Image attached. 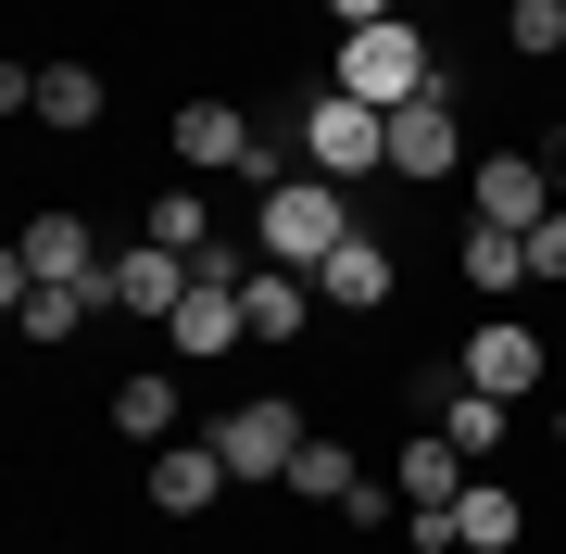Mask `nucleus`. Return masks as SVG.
I'll return each mask as SVG.
<instances>
[{
  "mask_svg": "<svg viewBox=\"0 0 566 554\" xmlns=\"http://www.w3.org/2000/svg\"><path fill=\"white\" fill-rule=\"evenodd\" d=\"M340 240H353V189H340V177H277V189L252 202V252H264V265H303V278H315Z\"/></svg>",
  "mask_w": 566,
  "mask_h": 554,
  "instance_id": "f257e3e1",
  "label": "nucleus"
},
{
  "mask_svg": "<svg viewBox=\"0 0 566 554\" xmlns=\"http://www.w3.org/2000/svg\"><path fill=\"white\" fill-rule=\"evenodd\" d=\"M327 88H353V102L403 114V102H428V88H441V63H428V39L390 13V25H340V51H327Z\"/></svg>",
  "mask_w": 566,
  "mask_h": 554,
  "instance_id": "f03ea898",
  "label": "nucleus"
},
{
  "mask_svg": "<svg viewBox=\"0 0 566 554\" xmlns=\"http://www.w3.org/2000/svg\"><path fill=\"white\" fill-rule=\"evenodd\" d=\"M303 177H390V114L353 102V88H315L303 102Z\"/></svg>",
  "mask_w": 566,
  "mask_h": 554,
  "instance_id": "7ed1b4c3",
  "label": "nucleus"
},
{
  "mask_svg": "<svg viewBox=\"0 0 566 554\" xmlns=\"http://www.w3.org/2000/svg\"><path fill=\"white\" fill-rule=\"evenodd\" d=\"M303 404H290V390H252V404H227L214 416V453H227V479H290L303 467Z\"/></svg>",
  "mask_w": 566,
  "mask_h": 554,
  "instance_id": "20e7f679",
  "label": "nucleus"
},
{
  "mask_svg": "<svg viewBox=\"0 0 566 554\" xmlns=\"http://www.w3.org/2000/svg\"><path fill=\"white\" fill-rule=\"evenodd\" d=\"M189 278H202L189 252H164V240H126V252H102V278H88V315H151V328H164V315L189 303Z\"/></svg>",
  "mask_w": 566,
  "mask_h": 554,
  "instance_id": "39448f33",
  "label": "nucleus"
},
{
  "mask_svg": "<svg viewBox=\"0 0 566 554\" xmlns=\"http://www.w3.org/2000/svg\"><path fill=\"white\" fill-rule=\"evenodd\" d=\"M240 341H252L240 278H189V303L164 315V353H177V366H214V353H240Z\"/></svg>",
  "mask_w": 566,
  "mask_h": 554,
  "instance_id": "423d86ee",
  "label": "nucleus"
},
{
  "mask_svg": "<svg viewBox=\"0 0 566 554\" xmlns=\"http://www.w3.org/2000/svg\"><path fill=\"white\" fill-rule=\"evenodd\" d=\"M465 215H479V227H516V240H528V227L554 215V177L528 165V151H491V165H465Z\"/></svg>",
  "mask_w": 566,
  "mask_h": 554,
  "instance_id": "0eeeda50",
  "label": "nucleus"
},
{
  "mask_svg": "<svg viewBox=\"0 0 566 554\" xmlns=\"http://www.w3.org/2000/svg\"><path fill=\"white\" fill-rule=\"evenodd\" d=\"M151 516H214V492H227V453H214V429L202 441H151Z\"/></svg>",
  "mask_w": 566,
  "mask_h": 554,
  "instance_id": "6e6552de",
  "label": "nucleus"
},
{
  "mask_svg": "<svg viewBox=\"0 0 566 554\" xmlns=\"http://www.w3.org/2000/svg\"><path fill=\"white\" fill-rule=\"evenodd\" d=\"M0 278H63V290H88V278H102L88 215H25V240H13V265H0Z\"/></svg>",
  "mask_w": 566,
  "mask_h": 554,
  "instance_id": "1a4fd4ad",
  "label": "nucleus"
},
{
  "mask_svg": "<svg viewBox=\"0 0 566 554\" xmlns=\"http://www.w3.org/2000/svg\"><path fill=\"white\" fill-rule=\"evenodd\" d=\"M390 177H465V126H453V102H441V88L390 114Z\"/></svg>",
  "mask_w": 566,
  "mask_h": 554,
  "instance_id": "9d476101",
  "label": "nucleus"
},
{
  "mask_svg": "<svg viewBox=\"0 0 566 554\" xmlns=\"http://www.w3.org/2000/svg\"><path fill=\"white\" fill-rule=\"evenodd\" d=\"M390 290H403V265H390V240H365V227L315 265V303H327V315H378Z\"/></svg>",
  "mask_w": 566,
  "mask_h": 554,
  "instance_id": "9b49d317",
  "label": "nucleus"
},
{
  "mask_svg": "<svg viewBox=\"0 0 566 554\" xmlns=\"http://www.w3.org/2000/svg\"><path fill=\"white\" fill-rule=\"evenodd\" d=\"M453 378H479V390H504V404H528V378H542V328H528V315H491V328L453 353Z\"/></svg>",
  "mask_w": 566,
  "mask_h": 554,
  "instance_id": "f8f14e48",
  "label": "nucleus"
},
{
  "mask_svg": "<svg viewBox=\"0 0 566 554\" xmlns=\"http://www.w3.org/2000/svg\"><path fill=\"white\" fill-rule=\"evenodd\" d=\"M240 315H252L264 353L303 341V328H315V278H303V265H252V278H240Z\"/></svg>",
  "mask_w": 566,
  "mask_h": 554,
  "instance_id": "ddd939ff",
  "label": "nucleus"
},
{
  "mask_svg": "<svg viewBox=\"0 0 566 554\" xmlns=\"http://www.w3.org/2000/svg\"><path fill=\"white\" fill-rule=\"evenodd\" d=\"M390 479H403V516H453V504H465V479H479V467H465V453H453L441 429H416V441H403V467H390Z\"/></svg>",
  "mask_w": 566,
  "mask_h": 554,
  "instance_id": "4468645a",
  "label": "nucleus"
},
{
  "mask_svg": "<svg viewBox=\"0 0 566 554\" xmlns=\"http://www.w3.org/2000/svg\"><path fill=\"white\" fill-rule=\"evenodd\" d=\"M428 429H441V441L465 453V467H491V453H504V429H516V404H504V390H479V378H453Z\"/></svg>",
  "mask_w": 566,
  "mask_h": 554,
  "instance_id": "2eb2a0df",
  "label": "nucleus"
},
{
  "mask_svg": "<svg viewBox=\"0 0 566 554\" xmlns=\"http://www.w3.org/2000/svg\"><path fill=\"white\" fill-rule=\"evenodd\" d=\"M453 265H465V290H479V303H516V290H542V278H528V240H516V227H479V215H465Z\"/></svg>",
  "mask_w": 566,
  "mask_h": 554,
  "instance_id": "dca6fc26",
  "label": "nucleus"
},
{
  "mask_svg": "<svg viewBox=\"0 0 566 554\" xmlns=\"http://www.w3.org/2000/svg\"><path fill=\"white\" fill-rule=\"evenodd\" d=\"M164 139H177V165H252V114L240 102H177V126H164Z\"/></svg>",
  "mask_w": 566,
  "mask_h": 554,
  "instance_id": "f3484780",
  "label": "nucleus"
},
{
  "mask_svg": "<svg viewBox=\"0 0 566 554\" xmlns=\"http://www.w3.org/2000/svg\"><path fill=\"white\" fill-rule=\"evenodd\" d=\"M528 542V504L504 492V479H465V504H453V554H516Z\"/></svg>",
  "mask_w": 566,
  "mask_h": 554,
  "instance_id": "a211bd4d",
  "label": "nucleus"
},
{
  "mask_svg": "<svg viewBox=\"0 0 566 554\" xmlns=\"http://www.w3.org/2000/svg\"><path fill=\"white\" fill-rule=\"evenodd\" d=\"M0 303H13L25 341H76L88 328V290H63V278H0Z\"/></svg>",
  "mask_w": 566,
  "mask_h": 554,
  "instance_id": "6ab92c4d",
  "label": "nucleus"
},
{
  "mask_svg": "<svg viewBox=\"0 0 566 554\" xmlns=\"http://www.w3.org/2000/svg\"><path fill=\"white\" fill-rule=\"evenodd\" d=\"M114 429L126 441H177V366H126L114 378Z\"/></svg>",
  "mask_w": 566,
  "mask_h": 554,
  "instance_id": "aec40b11",
  "label": "nucleus"
},
{
  "mask_svg": "<svg viewBox=\"0 0 566 554\" xmlns=\"http://www.w3.org/2000/svg\"><path fill=\"white\" fill-rule=\"evenodd\" d=\"M102 102H114V88L88 76V63H39V126H63V139H88V126H102Z\"/></svg>",
  "mask_w": 566,
  "mask_h": 554,
  "instance_id": "412c9836",
  "label": "nucleus"
},
{
  "mask_svg": "<svg viewBox=\"0 0 566 554\" xmlns=\"http://www.w3.org/2000/svg\"><path fill=\"white\" fill-rule=\"evenodd\" d=\"M139 240H164V252H189V265H202L214 252V215H202V189H151V227Z\"/></svg>",
  "mask_w": 566,
  "mask_h": 554,
  "instance_id": "4be33fe9",
  "label": "nucleus"
},
{
  "mask_svg": "<svg viewBox=\"0 0 566 554\" xmlns=\"http://www.w3.org/2000/svg\"><path fill=\"white\" fill-rule=\"evenodd\" d=\"M504 51L516 63H566V0H504Z\"/></svg>",
  "mask_w": 566,
  "mask_h": 554,
  "instance_id": "5701e85b",
  "label": "nucleus"
},
{
  "mask_svg": "<svg viewBox=\"0 0 566 554\" xmlns=\"http://www.w3.org/2000/svg\"><path fill=\"white\" fill-rule=\"evenodd\" d=\"M353 479H365V467H353L340 441H303V467H290V492H315V504H340Z\"/></svg>",
  "mask_w": 566,
  "mask_h": 554,
  "instance_id": "b1692460",
  "label": "nucleus"
},
{
  "mask_svg": "<svg viewBox=\"0 0 566 554\" xmlns=\"http://www.w3.org/2000/svg\"><path fill=\"white\" fill-rule=\"evenodd\" d=\"M528 278H566V202H554L542 227H528Z\"/></svg>",
  "mask_w": 566,
  "mask_h": 554,
  "instance_id": "393cba45",
  "label": "nucleus"
},
{
  "mask_svg": "<svg viewBox=\"0 0 566 554\" xmlns=\"http://www.w3.org/2000/svg\"><path fill=\"white\" fill-rule=\"evenodd\" d=\"M403 0H327V25H390Z\"/></svg>",
  "mask_w": 566,
  "mask_h": 554,
  "instance_id": "a878e982",
  "label": "nucleus"
},
{
  "mask_svg": "<svg viewBox=\"0 0 566 554\" xmlns=\"http://www.w3.org/2000/svg\"><path fill=\"white\" fill-rule=\"evenodd\" d=\"M554 453H566V404H554Z\"/></svg>",
  "mask_w": 566,
  "mask_h": 554,
  "instance_id": "bb28decb",
  "label": "nucleus"
}]
</instances>
